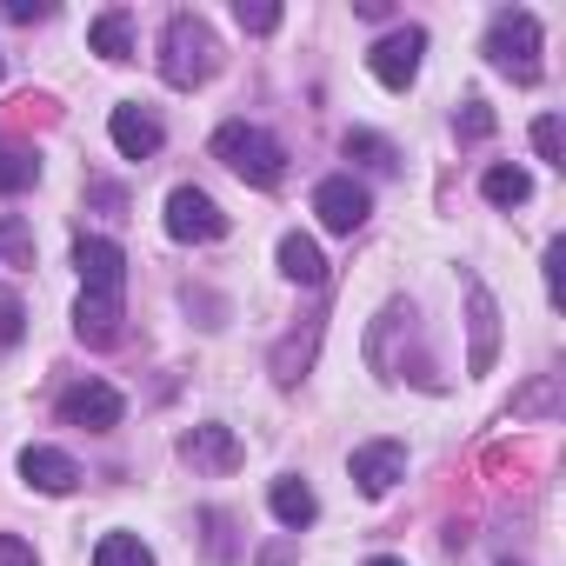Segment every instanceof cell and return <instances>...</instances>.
<instances>
[{"label": "cell", "mask_w": 566, "mask_h": 566, "mask_svg": "<svg viewBox=\"0 0 566 566\" xmlns=\"http://www.w3.org/2000/svg\"><path fill=\"white\" fill-rule=\"evenodd\" d=\"M367 566H407V559H367Z\"/></svg>", "instance_id": "obj_30"}, {"label": "cell", "mask_w": 566, "mask_h": 566, "mask_svg": "<svg viewBox=\"0 0 566 566\" xmlns=\"http://www.w3.org/2000/svg\"><path fill=\"white\" fill-rule=\"evenodd\" d=\"M120 413H127V400H120L107 380H81V387H67V394H61V420H67V427H81V433H114V427H120Z\"/></svg>", "instance_id": "obj_7"}, {"label": "cell", "mask_w": 566, "mask_h": 566, "mask_svg": "<svg viewBox=\"0 0 566 566\" xmlns=\"http://www.w3.org/2000/svg\"><path fill=\"white\" fill-rule=\"evenodd\" d=\"M0 81H8V54H0Z\"/></svg>", "instance_id": "obj_31"}, {"label": "cell", "mask_w": 566, "mask_h": 566, "mask_svg": "<svg viewBox=\"0 0 566 566\" xmlns=\"http://www.w3.org/2000/svg\"><path fill=\"white\" fill-rule=\"evenodd\" d=\"M486 61H493L500 74H513L520 87H533V81H539V21H533L526 8L493 14V28H486Z\"/></svg>", "instance_id": "obj_3"}, {"label": "cell", "mask_w": 566, "mask_h": 566, "mask_svg": "<svg viewBox=\"0 0 566 566\" xmlns=\"http://www.w3.org/2000/svg\"><path fill=\"white\" fill-rule=\"evenodd\" d=\"M460 134L486 140V134H493V107H486V101H467V114H460Z\"/></svg>", "instance_id": "obj_26"}, {"label": "cell", "mask_w": 566, "mask_h": 566, "mask_svg": "<svg viewBox=\"0 0 566 566\" xmlns=\"http://www.w3.org/2000/svg\"><path fill=\"white\" fill-rule=\"evenodd\" d=\"M107 134H114V147L127 154V160H154L160 154V140H167V127L147 114V107H114V120H107Z\"/></svg>", "instance_id": "obj_10"}, {"label": "cell", "mask_w": 566, "mask_h": 566, "mask_svg": "<svg viewBox=\"0 0 566 566\" xmlns=\"http://www.w3.org/2000/svg\"><path fill=\"white\" fill-rule=\"evenodd\" d=\"M167 233L187 240V247H207V240L227 233V213L213 207V193H200V187H174V193H167Z\"/></svg>", "instance_id": "obj_6"}, {"label": "cell", "mask_w": 566, "mask_h": 566, "mask_svg": "<svg viewBox=\"0 0 566 566\" xmlns=\"http://www.w3.org/2000/svg\"><path fill=\"white\" fill-rule=\"evenodd\" d=\"M87 48H94L101 61H127V54H134V14H127V8H107V14L87 28Z\"/></svg>", "instance_id": "obj_17"}, {"label": "cell", "mask_w": 566, "mask_h": 566, "mask_svg": "<svg viewBox=\"0 0 566 566\" xmlns=\"http://www.w3.org/2000/svg\"><path fill=\"white\" fill-rule=\"evenodd\" d=\"M74 334H81L87 347H114V340H120V294H87V287H81Z\"/></svg>", "instance_id": "obj_12"}, {"label": "cell", "mask_w": 566, "mask_h": 566, "mask_svg": "<svg viewBox=\"0 0 566 566\" xmlns=\"http://www.w3.org/2000/svg\"><path fill=\"white\" fill-rule=\"evenodd\" d=\"M233 14H240V28H247V34H273V28H280V8H266V0H253V8L240 0Z\"/></svg>", "instance_id": "obj_24"}, {"label": "cell", "mask_w": 566, "mask_h": 566, "mask_svg": "<svg viewBox=\"0 0 566 566\" xmlns=\"http://www.w3.org/2000/svg\"><path fill=\"white\" fill-rule=\"evenodd\" d=\"M266 506H273V520L280 526H314V513H321V500H314V486L307 480H273V493H266Z\"/></svg>", "instance_id": "obj_16"}, {"label": "cell", "mask_w": 566, "mask_h": 566, "mask_svg": "<svg viewBox=\"0 0 566 566\" xmlns=\"http://www.w3.org/2000/svg\"><path fill=\"white\" fill-rule=\"evenodd\" d=\"M347 160H367L374 174H394L400 167V154H394V140H380V134H367V127H347Z\"/></svg>", "instance_id": "obj_18"}, {"label": "cell", "mask_w": 566, "mask_h": 566, "mask_svg": "<svg viewBox=\"0 0 566 566\" xmlns=\"http://www.w3.org/2000/svg\"><path fill=\"white\" fill-rule=\"evenodd\" d=\"M280 273L301 280V287H321V280H327V253L307 233H280Z\"/></svg>", "instance_id": "obj_15"}, {"label": "cell", "mask_w": 566, "mask_h": 566, "mask_svg": "<svg viewBox=\"0 0 566 566\" xmlns=\"http://www.w3.org/2000/svg\"><path fill=\"white\" fill-rule=\"evenodd\" d=\"M533 147H539V160H553V167H559V120H553V114H539V120H533Z\"/></svg>", "instance_id": "obj_25"}, {"label": "cell", "mask_w": 566, "mask_h": 566, "mask_svg": "<svg viewBox=\"0 0 566 566\" xmlns=\"http://www.w3.org/2000/svg\"><path fill=\"white\" fill-rule=\"evenodd\" d=\"M0 566H34V546L14 539V533H0Z\"/></svg>", "instance_id": "obj_27"}, {"label": "cell", "mask_w": 566, "mask_h": 566, "mask_svg": "<svg viewBox=\"0 0 566 566\" xmlns=\"http://www.w3.org/2000/svg\"><path fill=\"white\" fill-rule=\"evenodd\" d=\"M74 266H81V287L87 294H120V280H127V253L101 233H81L74 240Z\"/></svg>", "instance_id": "obj_8"}, {"label": "cell", "mask_w": 566, "mask_h": 566, "mask_svg": "<svg viewBox=\"0 0 566 566\" xmlns=\"http://www.w3.org/2000/svg\"><path fill=\"white\" fill-rule=\"evenodd\" d=\"M21 334H28V307H21L14 287H0V347H14Z\"/></svg>", "instance_id": "obj_23"}, {"label": "cell", "mask_w": 566, "mask_h": 566, "mask_svg": "<svg viewBox=\"0 0 566 566\" xmlns=\"http://www.w3.org/2000/svg\"><path fill=\"white\" fill-rule=\"evenodd\" d=\"M314 213H321L327 233H360L367 213H374V193H367L354 174H327V180L314 187Z\"/></svg>", "instance_id": "obj_4"}, {"label": "cell", "mask_w": 566, "mask_h": 566, "mask_svg": "<svg viewBox=\"0 0 566 566\" xmlns=\"http://www.w3.org/2000/svg\"><path fill=\"white\" fill-rule=\"evenodd\" d=\"M180 453L193 460V467H207V473H233L240 467V440H233V427H193L187 440H180Z\"/></svg>", "instance_id": "obj_13"}, {"label": "cell", "mask_w": 566, "mask_h": 566, "mask_svg": "<svg viewBox=\"0 0 566 566\" xmlns=\"http://www.w3.org/2000/svg\"><path fill=\"white\" fill-rule=\"evenodd\" d=\"M41 180V160L28 147H0V193H28Z\"/></svg>", "instance_id": "obj_22"}, {"label": "cell", "mask_w": 566, "mask_h": 566, "mask_svg": "<svg viewBox=\"0 0 566 566\" xmlns=\"http://www.w3.org/2000/svg\"><path fill=\"white\" fill-rule=\"evenodd\" d=\"M480 193H486L493 207H520V200H533V180H526V167H486Z\"/></svg>", "instance_id": "obj_19"}, {"label": "cell", "mask_w": 566, "mask_h": 566, "mask_svg": "<svg viewBox=\"0 0 566 566\" xmlns=\"http://www.w3.org/2000/svg\"><path fill=\"white\" fill-rule=\"evenodd\" d=\"M94 566H154V553H147V539H140V533H101Z\"/></svg>", "instance_id": "obj_20"}, {"label": "cell", "mask_w": 566, "mask_h": 566, "mask_svg": "<svg viewBox=\"0 0 566 566\" xmlns=\"http://www.w3.org/2000/svg\"><path fill=\"white\" fill-rule=\"evenodd\" d=\"M559 266H566V240L546 247V294H553V301H559Z\"/></svg>", "instance_id": "obj_28"}, {"label": "cell", "mask_w": 566, "mask_h": 566, "mask_svg": "<svg viewBox=\"0 0 566 566\" xmlns=\"http://www.w3.org/2000/svg\"><path fill=\"white\" fill-rule=\"evenodd\" d=\"M220 67V41L200 14H174L160 34V81L167 87H207Z\"/></svg>", "instance_id": "obj_1"}, {"label": "cell", "mask_w": 566, "mask_h": 566, "mask_svg": "<svg viewBox=\"0 0 566 566\" xmlns=\"http://www.w3.org/2000/svg\"><path fill=\"white\" fill-rule=\"evenodd\" d=\"M354 480H360V493H394L400 480H407V447L400 440H374V447H354Z\"/></svg>", "instance_id": "obj_9"}, {"label": "cell", "mask_w": 566, "mask_h": 566, "mask_svg": "<svg viewBox=\"0 0 566 566\" xmlns=\"http://www.w3.org/2000/svg\"><path fill=\"white\" fill-rule=\"evenodd\" d=\"M8 14H14V21H48L54 8H48V0H8Z\"/></svg>", "instance_id": "obj_29"}, {"label": "cell", "mask_w": 566, "mask_h": 566, "mask_svg": "<svg viewBox=\"0 0 566 566\" xmlns=\"http://www.w3.org/2000/svg\"><path fill=\"white\" fill-rule=\"evenodd\" d=\"M420 54H427V34H420V28H394L387 41H374L367 67H374V81H380L387 94H407L413 74H420Z\"/></svg>", "instance_id": "obj_5"}, {"label": "cell", "mask_w": 566, "mask_h": 566, "mask_svg": "<svg viewBox=\"0 0 566 566\" xmlns=\"http://www.w3.org/2000/svg\"><path fill=\"white\" fill-rule=\"evenodd\" d=\"M21 480H28L34 493H74V486H81V467H74L61 447H28V453H21Z\"/></svg>", "instance_id": "obj_11"}, {"label": "cell", "mask_w": 566, "mask_h": 566, "mask_svg": "<svg viewBox=\"0 0 566 566\" xmlns=\"http://www.w3.org/2000/svg\"><path fill=\"white\" fill-rule=\"evenodd\" d=\"M467 314H473V374H486L493 367V347H500V307H493V294L480 287V280H467Z\"/></svg>", "instance_id": "obj_14"}, {"label": "cell", "mask_w": 566, "mask_h": 566, "mask_svg": "<svg viewBox=\"0 0 566 566\" xmlns=\"http://www.w3.org/2000/svg\"><path fill=\"white\" fill-rule=\"evenodd\" d=\"M0 266H34V227L21 213L0 220Z\"/></svg>", "instance_id": "obj_21"}, {"label": "cell", "mask_w": 566, "mask_h": 566, "mask_svg": "<svg viewBox=\"0 0 566 566\" xmlns=\"http://www.w3.org/2000/svg\"><path fill=\"white\" fill-rule=\"evenodd\" d=\"M213 160L233 167L247 187H280V174H287V154H280V140H273L266 127H253V120H227V127L213 134Z\"/></svg>", "instance_id": "obj_2"}]
</instances>
